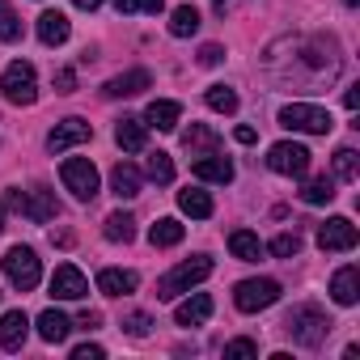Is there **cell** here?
Wrapping results in <instances>:
<instances>
[{
  "mask_svg": "<svg viewBox=\"0 0 360 360\" xmlns=\"http://www.w3.org/2000/svg\"><path fill=\"white\" fill-rule=\"evenodd\" d=\"M330 318H326V309H318V305H292L288 309V318H284V330L292 335V343H301V347H318L326 335H330Z\"/></svg>",
  "mask_w": 360,
  "mask_h": 360,
  "instance_id": "obj_1",
  "label": "cell"
},
{
  "mask_svg": "<svg viewBox=\"0 0 360 360\" xmlns=\"http://www.w3.org/2000/svg\"><path fill=\"white\" fill-rule=\"evenodd\" d=\"M212 276V259L208 255H195V259H183L174 271H165L157 280V301H174L178 292H191L195 284H204Z\"/></svg>",
  "mask_w": 360,
  "mask_h": 360,
  "instance_id": "obj_2",
  "label": "cell"
},
{
  "mask_svg": "<svg viewBox=\"0 0 360 360\" xmlns=\"http://www.w3.org/2000/svg\"><path fill=\"white\" fill-rule=\"evenodd\" d=\"M5 208L22 212V217H26V221H34V225H47V221H56V217H60V200H56V191H47V187L9 191V195H5Z\"/></svg>",
  "mask_w": 360,
  "mask_h": 360,
  "instance_id": "obj_3",
  "label": "cell"
},
{
  "mask_svg": "<svg viewBox=\"0 0 360 360\" xmlns=\"http://www.w3.org/2000/svg\"><path fill=\"white\" fill-rule=\"evenodd\" d=\"M280 127L305 131V136H326V131L335 127V119H330V110H322V106H314V102H288V106L280 110Z\"/></svg>",
  "mask_w": 360,
  "mask_h": 360,
  "instance_id": "obj_4",
  "label": "cell"
},
{
  "mask_svg": "<svg viewBox=\"0 0 360 360\" xmlns=\"http://www.w3.org/2000/svg\"><path fill=\"white\" fill-rule=\"evenodd\" d=\"M0 89L13 106H34L39 102V77H34V64L30 60H13L0 77Z\"/></svg>",
  "mask_w": 360,
  "mask_h": 360,
  "instance_id": "obj_5",
  "label": "cell"
},
{
  "mask_svg": "<svg viewBox=\"0 0 360 360\" xmlns=\"http://www.w3.org/2000/svg\"><path fill=\"white\" fill-rule=\"evenodd\" d=\"M0 263H5V280H9L18 292L39 288V280H43V263H39V255H34L30 246H13Z\"/></svg>",
  "mask_w": 360,
  "mask_h": 360,
  "instance_id": "obj_6",
  "label": "cell"
},
{
  "mask_svg": "<svg viewBox=\"0 0 360 360\" xmlns=\"http://www.w3.org/2000/svg\"><path fill=\"white\" fill-rule=\"evenodd\" d=\"M60 178H64V187L77 195V200H94L98 195V165L89 161V157H68L64 165H60Z\"/></svg>",
  "mask_w": 360,
  "mask_h": 360,
  "instance_id": "obj_7",
  "label": "cell"
},
{
  "mask_svg": "<svg viewBox=\"0 0 360 360\" xmlns=\"http://www.w3.org/2000/svg\"><path fill=\"white\" fill-rule=\"evenodd\" d=\"M267 165H271L276 174H284V178H305V169H309V148L297 144V140H280V144L267 148Z\"/></svg>",
  "mask_w": 360,
  "mask_h": 360,
  "instance_id": "obj_8",
  "label": "cell"
},
{
  "mask_svg": "<svg viewBox=\"0 0 360 360\" xmlns=\"http://www.w3.org/2000/svg\"><path fill=\"white\" fill-rule=\"evenodd\" d=\"M280 301V284L276 280H242L238 288H233V305L242 309V314H259V309H267V305H276Z\"/></svg>",
  "mask_w": 360,
  "mask_h": 360,
  "instance_id": "obj_9",
  "label": "cell"
},
{
  "mask_svg": "<svg viewBox=\"0 0 360 360\" xmlns=\"http://www.w3.org/2000/svg\"><path fill=\"white\" fill-rule=\"evenodd\" d=\"M89 136H94V123H85V119H60L51 127V136H47V148L51 153H68L72 144H85Z\"/></svg>",
  "mask_w": 360,
  "mask_h": 360,
  "instance_id": "obj_10",
  "label": "cell"
},
{
  "mask_svg": "<svg viewBox=\"0 0 360 360\" xmlns=\"http://www.w3.org/2000/svg\"><path fill=\"white\" fill-rule=\"evenodd\" d=\"M356 242H360V233H356V225L347 217H330L318 229V246L322 250H356Z\"/></svg>",
  "mask_w": 360,
  "mask_h": 360,
  "instance_id": "obj_11",
  "label": "cell"
},
{
  "mask_svg": "<svg viewBox=\"0 0 360 360\" xmlns=\"http://www.w3.org/2000/svg\"><path fill=\"white\" fill-rule=\"evenodd\" d=\"M51 297H60V301H81V297H89V280H85L72 263H60L56 276H51Z\"/></svg>",
  "mask_w": 360,
  "mask_h": 360,
  "instance_id": "obj_12",
  "label": "cell"
},
{
  "mask_svg": "<svg viewBox=\"0 0 360 360\" xmlns=\"http://www.w3.org/2000/svg\"><path fill=\"white\" fill-rule=\"evenodd\" d=\"M191 174L200 178V183H233V161L229 157H221V153H208V157H195V165H191Z\"/></svg>",
  "mask_w": 360,
  "mask_h": 360,
  "instance_id": "obj_13",
  "label": "cell"
},
{
  "mask_svg": "<svg viewBox=\"0 0 360 360\" xmlns=\"http://www.w3.org/2000/svg\"><path fill=\"white\" fill-rule=\"evenodd\" d=\"M330 297H335V305H356L360 301V267L356 263H347L330 276Z\"/></svg>",
  "mask_w": 360,
  "mask_h": 360,
  "instance_id": "obj_14",
  "label": "cell"
},
{
  "mask_svg": "<svg viewBox=\"0 0 360 360\" xmlns=\"http://www.w3.org/2000/svg\"><path fill=\"white\" fill-rule=\"evenodd\" d=\"M208 318H212V297L208 292H195L187 301H178V309H174V322L178 326H204Z\"/></svg>",
  "mask_w": 360,
  "mask_h": 360,
  "instance_id": "obj_15",
  "label": "cell"
},
{
  "mask_svg": "<svg viewBox=\"0 0 360 360\" xmlns=\"http://www.w3.org/2000/svg\"><path fill=\"white\" fill-rule=\"evenodd\" d=\"M153 85V77L144 72V68H131V72H119V77H110L106 81V98H136V94H144Z\"/></svg>",
  "mask_w": 360,
  "mask_h": 360,
  "instance_id": "obj_16",
  "label": "cell"
},
{
  "mask_svg": "<svg viewBox=\"0 0 360 360\" xmlns=\"http://www.w3.org/2000/svg\"><path fill=\"white\" fill-rule=\"evenodd\" d=\"M136 284H140L136 271H123V267H102L98 271V292L102 297H127V292H136Z\"/></svg>",
  "mask_w": 360,
  "mask_h": 360,
  "instance_id": "obj_17",
  "label": "cell"
},
{
  "mask_svg": "<svg viewBox=\"0 0 360 360\" xmlns=\"http://www.w3.org/2000/svg\"><path fill=\"white\" fill-rule=\"evenodd\" d=\"M26 335H30V318L22 309H9L5 318H0V347L5 352H18L26 343Z\"/></svg>",
  "mask_w": 360,
  "mask_h": 360,
  "instance_id": "obj_18",
  "label": "cell"
},
{
  "mask_svg": "<svg viewBox=\"0 0 360 360\" xmlns=\"http://www.w3.org/2000/svg\"><path fill=\"white\" fill-rule=\"evenodd\" d=\"M115 140H119L123 153H144V144H148V127H144V119L123 115L119 127H115Z\"/></svg>",
  "mask_w": 360,
  "mask_h": 360,
  "instance_id": "obj_19",
  "label": "cell"
},
{
  "mask_svg": "<svg viewBox=\"0 0 360 360\" xmlns=\"http://www.w3.org/2000/svg\"><path fill=\"white\" fill-rule=\"evenodd\" d=\"M140 183H144V178H140V169H136L131 161H119V165L110 169V191H115L119 200H136V195H140Z\"/></svg>",
  "mask_w": 360,
  "mask_h": 360,
  "instance_id": "obj_20",
  "label": "cell"
},
{
  "mask_svg": "<svg viewBox=\"0 0 360 360\" xmlns=\"http://www.w3.org/2000/svg\"><path fill=\"white\" fill-rule=\"evenodd\" d=\"M68 34H72V22H68L60 9H47V13L39 18V39H43L47 47H60V43H68Z\"/></svg>",
  "mask_w": 360,
  "mask_h": 360,
  "instance_id": "obj_21",
  "label": "cell"
},
{
  "mask_svg": "<svg viewBox=\"0 0 360 360\" xmlns=\"http://www.w3.org/2000/svg\"><path fill=\"white\" fill-rule=\"evenodd\" d=\"M183 148H187L191 157H208V153L221 148V136H217L212 127H204V123H191V127L183 131Z\"/></svg>",
  "mask_w": 360,
  "mask_h": 360,
  "instance_id": "obj_22",
  "label": "cell"
},
{
  "mask_svg": "<svg viewBox=\"0 0 360 360\" xmlns=\"http://www.w3.org/2000/svg\"><path fill=\"white\" fill-rule=\"evenodd\" d=\"M178 119H183V106L178 102H148V110H144V127H157V131H174L178 127Z\"/></svg>",
  "mask_w": 360,
  "mask_h": 360,
  "instance_id": "obj_23",
  "label": "cell"
},
{
  "mask_svg": "<svg viewBox=\"0 0 360 360\" xmlns=\"http://www.w3.org/2000/svg\"><path fill=\"white\" fill-rule=\"evenodd\" d=\"M229 250H233V259H242V263H259V259H263V242H259V233H250V229H233V233H229Z\"/></svg>",
  "mask_w": 360,
  "mask_h": 360,
  "instance_id": "obj_24",
  "label": "cell"
},
{
  "mask_svg": "<svg viewBox=\"0 0 360 360\" xmlns=\"http://www.w3.org/2000/svg\"><path fill=\"white\" fill-rule=\"evenodd\" d=\"M68 330H72V322H68L60 309H43V314H39V339H43V343H64Z\"/></svg>",
  "mask_w": 360,
  "mask_h": 360,
  "instance_id": "obj_25",
  "label": "cell"
},
{
  "mask_svg": "<svg viewBox=\"0 0 360 360\" xmlns=\"http://www.w3.org/2000/svg\"><path fill=\"white\" fill-rule=\"evenodd\" d=\"M178 208L187 217H195V221H208L212 217V195L200 191V187H187V191H178Z\"/></svg>",
  "mask_w": 360,
  "mask_h": 360,
  "instance_id": "obj_26",
  "label": "cell"
},
{
  "mask_svg": "<svg viewBox=\"0 0 360 360\" xmlns=\"http://www.w3.org/2000/svg\"><path fill=\"white\" fill-rule=\"evenodd\" d=\"M183 225H178L174 217H161L153 229H148V242H153V250H165V246H178V242H183Z\"/></svg>",
  "mask_w": 360,
  "mask_h": 360,
  "instance_id": "obj_27",
  "label": "cell"
},
{
  "mask_svg": "<svg viewBox=\"0 0 360 360\" xmlns=\"http://www.w3.org/2000/svg\"><path fill=\"white\" fill-rule=\"evenodd\" d=\"M102 233H106V242H131L136 238V217L131 212H110L106 217V225H102Z\"/></svg>",
  "mask_w": 360,
  "mask_h": 360,
  "instance_id": "obj_28",
  "label": "cell"
},
{
  "mask_svg": "<svg viewBox=\"0 0 360 360\" xmlns=\"http://www.w3.org/2000/svg\"><path fill=\"white\" fill-rule=\"evenodd\" d=\"M200 30V13L191 9V5H178L174 13H169V34L174 39H191Z\"/></svg>",
  "mask_w": 360,
  "mask_h": 360,
  "instance_id": "obj_29",
  "label": "cell"
},
{
  "mask_svg": "<svg viewBox=\"0 0 360 360\" xmlns=\"http://www.w3.org/2000/svg\"><path fill=\"white\" fill-rule=\"evenodd\" d=\"M144 174L153 178L157 187H169V183H174V161H169V153H161V148H157V153H148V165H144Z\"/></svg>",
  "mask_w": 360,
  "mask_h": 360,
  "instance_id": "obj_30",
  "label": "cell"
},
{
  "mask_svg": "<svg viewBox=\"0 0 360 360\" xmlns=\"http://www.w3.org/2000/svg\"><path fill=\"white\" fill-rule=\"evenodd\" d=\"M301 200H305V204H330V200H335V178H326V174L309 178L305 191H301Z\"/></svg>",
  "mask_w": 360,
  "mask_h": 360,
  "instance_id": "obj_31",
  "label": "cell"
},
{
  "mask_svg": "<svg viewBox=\"0 0 360 360\" xmlns=\"http://www.w3.org/2000/svg\"><path fill=\"white\" fill-rule=\"evenodd\" d=\"M204 102H208V106H212L217 115H233V110H238V94H233L229 85H208Z\"/></svg>",
  "mask_w": 360,
  "mask_h": 360,
  "instance_id": "obj_32",
  "label": "cell"
},
{
  "mask_svg": "<svg viewBox=\"0 0 360 360\" xmlns=\"http://www.w3.org/2000/svg\"><path fill=\"white\" fill-rule=\"evenodd\" d=\"M22 39V18L13 13L9 0H0V43H18Z\"/></svg>",
  "mask_w": 360,
  "mask_h": 360,
  "instance_id": "obj_33",
  "label": "cell"
},
{
  "mask_svg": "<svg viewBox=\"0 0 360 360\" xmlns=\"http://www.w3.org/2000/svg\"><path fill=\"white\" fill-rule=\"evenodd\" d=\"M271 255H276V259H297V255H301V238H297V233L271 238Z\"/></svg>",
  "mask_w": 360,
  "mask_h": 360,
  "instance_id": "obj_34",
  "label": "cell"
},
{
  "mask_svg": "<svg viewBox=\"0 0 360 360\" xmlns=\"http://www.w3.org/2000/svg\"><path fill=\"white\" fill-rule=\"evenodd\" d=\"M335 174L343 178V183H352V178H356V148H339L335 153Z\"/></svg>",
  "mask_w": 360,
  "mask_h": 360,
  "instance_id": "obj_35",
  "label": "cell"
},
{
  "mask_svg": "<svg viewBox=\"0 0 360 360\" xmlns=\"http://www.w3.org/2000/svg\"><path fill=\"white\" fill-rule=\"evenodd\" d=\"M165 0H115L119 13H161Z\"/></svg>",
  "mask_w": 360,
  "mask_h": 360,
  "instance_id": "obj_36",
  "label": "cell"
},
{
  "mask_svg": "<svg viewBox=\"0 0 360 360\" xmlns=\"http://www.w3.org/2000/svg\"><path fill=\"white\" fill-rule=\"evenodd\" d=\"M148 326H153V318H148V314H127V318H123V330H127V335H136V339H140V335H148Z\"/></svg>",
  "mask_w": 360,
  "mask_h": 360,
  "instance_id": "obj_37",
  "label": "cell"
},
{
  "mask_svg": "<svg viewBox=\"0 0 360 360\" xmlns=\"http://www.w3.org/2000/svg\"><path fill=\"white\" fill-rule=\"evenodd\" d=\"M225 356H259V343L255 339H233V343H225Z\"/></svg>",
  "mask_w": 360,
  "mask_h": 360,
  "instance_id": "obj_38",
  "label": "cell"
},
{
  "mask_svg": "<svg viewBox=\"0 0 360 360\" xmlns=\"http://www.w3.org/2000/svg\"><path fill=\"white\" fill-rule=\"evenodd\" d=\"M221 60H225V51H221L217 43H204V47H200V64H204V68H217Z\"/></svg>",
  "mask_w": 360,
  "mask_h": 360,
  "instance_id": "obj_39",
  "label": "cell"
},
{
  "mask_svg": "<svg viewBox=\"0 0 360 360\" xmlns=\"http://www.w3.org/2000/svg\"><path fill=\"white\" fill-rule=\"evenodd\" d=\"M77 89V72L72 68H60L56 72V94H72Z\"/></svg>",
  "mask_w": 360,
  "mask_h": 360,
  "instance_id": "obj_40",
  "label": "cell"
},
{
  "mask_svg": "<svg viewBox=\"0 0 360 360\" xmlns=\"http://www.w3.org/2000/svg\"><path fill=\"white\" fill-rule=\"evenodd\" d=\"M106 352L98 347V343H81V347H72V360H102Z\"/></svg>",
  "mask_w": 360,
  "mask_h": 360,
  "instance_id": "obj_41",
  "label": "cell"
},
{
  "mask_svg": "<svg viewBox=\"0 0 360 360\" xmlns=\"http://www.w3.org/2000/svg\"><path fill=\"white\" fill-rule=\"evenodd\" d=\"M77 326H85V330H94V326H102V314H98V309H85Z\"/></svg>",
  "mask_w": 360,
  "mask_h": 360,
  "instance_id": "obj_42",
  "label": "cell"
},
{
  "mask_svg": "<svg viewBox=\"0 0 360 360\" xmlns=\"http://www.w3.org/2000/svg\"><path fill=\"white\" fill-rule=\"evenodd\" d=\"M255 136H259L255 127H238V131H233V140H238V144H255Z\"/></svg>",
  "mask_w": 360,
  "mask_h": 360,
  "instance_id": "obj_43",
  "label": "cell"
},
{
  "mask_svg": "<svg viewBox=\"0 0 360 360\" xmlns=\"http://www.w3.org/2000/svg\"><path fill=\"white\" fill-rule=\"evenodd\" d=\"M343 106H347V110H356V106H360V94H356V85L343 94Z\"/></svg>",
  "mask_w": 360,
  "mask_h": 360,
  "instance_id": "obj_44",
  "label": "cell"
},
{
  "mask_svg": "<svg viewBox=\"0 0 360 360\" xmlns=\"http://www.w3.org/2000/svg\"><path fill=\"white\" fill-rule=\"evenodd\" d=\"M72 5H77V9H85V13H94V9L102 5V0H72Z\"/></svg>",
  "mask_w": 360,
  "mask_h": 360,
  "instance_id": "obj_45",
  "label": "cell"
},
{
  "mask_svg": "<svg viewBox=\"0 0 360 360\" xmlns=\"http://www.w3.org/2000/svg\"><path fill=\"white\" fill-rule=\"evenodd\" d=\"M0 229H5V200H0Z\"/></svg>",
  "mask_w": 360,
  "mask_h": 360,
  "instance_id": "obj_46",
  "label": "cell"
},
{
  "mask_svg": "<svg viewBox=\"0 0 360 360\" xmlns=\"http://www.w3.org/2000/svg\"><path fill=\"white\" fill-rule=\"evenodd\" d=\"M343 5H352V9H356V5H360V0H343Z\"/></svg>",
  "mask_w": 360,
  "mask_h": 360,
  "instance_id": "obj_47",
  "label": "cell"
},
{
  "mask_svg": "<svg viewBox=\"0 0 360 360\" xmlns=\"http://www.w3.org/2000/svg\"><path fill=\"white\" fill-rule=\"evenodd\" d=\"M212 5H217V9H225V0H212Z\"/></svg>",
  "mask_w": 360,
  "mask_h": 360,
  "instance_id": "obj_48",
  "label": "cell"
}]
</instances>
